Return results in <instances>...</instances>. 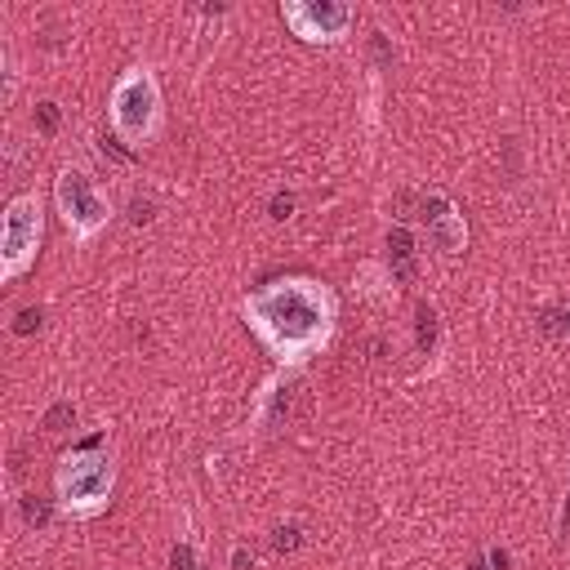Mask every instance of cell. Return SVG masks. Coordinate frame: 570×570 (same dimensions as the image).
Segmentation results:
<instances>
[{
  "instance_id": "cell-1",
  "label": "cell",
  "mask_w": 570,
  "mask_h": 570,
  "mask_svg": "<svg viewBox=\"0 0 570 570\" xmlns=\"http://www.w3.org/2000/svg\"><path fill=\"white\" fill-rule=\"evenodd\" d=\"M249 330L281 356L285 365H298L316 356L334 334V294L312 276H281L254 289L240 303Z\"/></svg>"
},
{
  "instance_id": "cell-2",
  "label": "cell",
  "mask_w": 570,
  "mask_h": 570,
  "mask_svg": "<svg viewBox=\"0 0 570 570\" xmlns=\"http://www.w3.org/2000/svg\"><path fill=\"white\" fill-rule=\"evenodd\" d=\"M111 485H116V454L107 445H80L58 459L53 494H58L62 512H71V517L102 512L111 499Z\"/></svg>"
},
{
  "instance_id": "cell-3",
  "label": "cell",
  "mask_w": 570,
  "mask_h": 570,
  "mask_svg": "<svg viewBox=\"0 0 570 570\" xmlns=\"http://www.w3.org/2000/svg\"><path fill=\"white\" fill-rule=\"evenodd\" d=\"M160 85L151 76V67H129L116 76L111 85V98H107V116H111V129L125 147H142L156 138L160 129Z\"/></svg>"
},
{
  "instance_id": "cell-4",
  "label": "cell",
  "mask_w": 570,
  "mask_h": 570,
  "mask_svg": "<svg viewBox=\"0 0 570 570\" xmlns=\"http://www.w3.org/2000/svg\"><path fill=\"white\" fill-rule=\"evenodd\" d=\"M45 236V200L40 191H18L4 205V227H0V281H18L40 249Z\"/></svg>"
},
{
  "instance_id": "cell-5",
  "label": "cell",
  "mask_w": 570,
  "mask_h": 570,
  "mask_svg": "<svg viewBox=\"0 0 570 570\" xmlns=\"http://www.w3.org/2000/svg\"><path fill=\"white\" fill-rule=\"evenodd\" d=\"M53 200H58V214L76 245H89L111 218V200L98 191V183L85 169H71V165L53 178Z\"/></svg>"
},
{
  "instance_id": "cell-6",
  "label": "cell",
  "mask_w": 570,
  "mask_h": 570,
  "mask_svg": "<svg viewBox=\"0 0 570 570\" xmlns=\"http://www.w3.org/2000/svg\"><path fill=\"white\" fill-rule=\"evenodd\" d=\"M281 18L298 40H312V45H334L352 27V9L338 0H285Z\"/></svg>"
},
{
  "instance_id": "cell-7",
  "label": "cell",
  "mask_w": 570,
  "mask_h": 570,
  "mask_svg": "<svg viewBox=\"0 0 570 570\" xmlns=\"http://www.w3.org/2000/svg\"><path fill=\"white\" fill-rule=\"evenodd\" d=\"M419 223H423V232H428V245L441 249V254H459V249L468 245V223H463V214L454 209V200L441 196V191H428V196H423Z\"/></svg>"
},
{
  "instance_id": "cell-8",
  "label": "cell",
  "mask_w": 570,
  "mask_h": 570,
  "mask_svg": "<svg viewBox=\"0 0 570 570\" xmlns=\"http://www.w3.org/2000/svg\"><path fill=\"white\" fill-rule=\"evenodd\" d=\"M31 325H40V312H31V307H27V312H18V325H13V330H18V334H27Z\"/></svg>"
},
{
  "instance_id": "cell-9",
  "label": "cell",
  "mask_w": 570,
  "mask_h": 570,
  "mask_svg": "<svg viewBox=\"0 0 570 570\" xmlns=\"http://www.w3.org/2000/svg\"><path fill=\"white\" fill-rule=\"evenodd\" d=\"M472 570H485V566H472Z\"/></svg>"
}]
</instances>
